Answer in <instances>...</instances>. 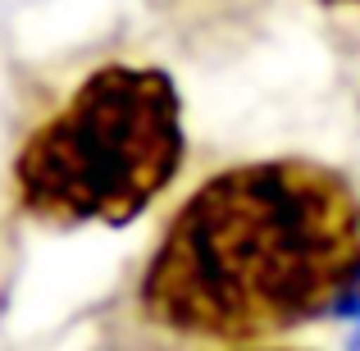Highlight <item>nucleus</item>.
I'll use <instances>...</instances> for the list:
<instances>
[{
    "mask_svg": "<svg viewBox=\"0 0 360 351\" xmlns=\"http://www.w3.org/2000/svg\"><path fill=\"white\" fill-rule=\"evenodd\" d=\"M137 306L196 343H269L360 315V192L310 160L224 169L169 219Z\"/></svg>",
    "mask_w": 360,
    "mask_h": 351,
    "instance_id": "nucleus-1",
    "label": "nucleus"
},
{
    "mask_svg": "<svg viewBox=\"0 0 360 351\" xmlns=\"http://www.w3.org/2000/svg\"><path fill=\"white\" fill-rule=\"evenodd\" d=\"M187 155L183 101L160 69H96L14 160V192L41 224H132Z\"/></svg>",
    "mask_w": 360,
    "mask_h": 351,
    "instance_id": "nucleus-2",
    "label": "nucleus"
},
{
    "mask_svg": "<svg viewBox=\"0 0 360 351\" xmlns=\"http://www.w3.org/2000/svg\"><path fill=\"white\" fill-rule=\"evenodd\" d=\"M328 5H360V0H328Z\"/></svg>",
    "mask_w": 360,
    "mask_h": 351,
    "instance_id": "nucleus-3",
    "label": "nucleus"
}]
</instances>
